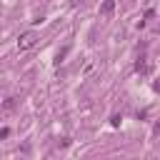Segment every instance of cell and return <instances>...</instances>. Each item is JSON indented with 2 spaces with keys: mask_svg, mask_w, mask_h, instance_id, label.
Listing matches in <instances>:
<instances>
[{
  "mask_svg": "<svg viewBox=\"0 0 160 160\" xmlns=\"http://www.w3.org/2000/svg\"><path fill=\"white\" fill-rule=\"evenodd\" d=\"M35 40H38L35 33H25V35H20V40H18V50H28L30 45H35Z\"/></svg>",
  "mask_w": 160,
  "mask_h": 160,
  "instance_id": "cell-1",
  "label": "cell"
},
{
  "mask_svg": "<svg viewBox=\"0 0 160 160\" xmlns=\"http://www.w3.org/2000/svg\"><path fill=\"white\" fill-rule=\"evenodd\" d=\"M113 10H115V0H105V3L100 5V15L108 18V15H113Z\"/></svg>",
  "mask_w": 160,
  "mask_h": 160,
  "instance_id": "cell-2",
  "label": "cell"
},
{
  "mask_svg": "<svg viewBox=\"0 0 160 160\" xmlns=\"http://www.w3.org/2000/svg\"><path fill=\"white\" fill-rule=\"evenodd\" d=\"M80 3H83V0H73V5H80Z\"/></svg>",
  "mask_w": 160,
  "mask_h": 160,
  "instance_id": "cell-3",
  "label": "cell"
}]
</instances>
